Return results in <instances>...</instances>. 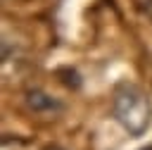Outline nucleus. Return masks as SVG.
<instances>
[{"instance_id":"f257e3e1","label":"nucleus","mask_w":152,"mask_h":150,"mask_svg":"<svg viewBox=\"0 0 152 150\" xmlns=\"http://www.w3.org/2000/svg\"><path fill=\"white\" fill-rule=\"evenodd\" d=\"M112 112L119 126L133 138L145 136L152 126V100L142 88L133 83H121L114 90Z\"/></svg>"},{"instance_id":"f03ea898","label":"nucleus","mask_w":152,"mask_h":150,"mask_svg":"<svg viewBox=\"0 0 152 150\" xmlns=\"http://www.w3.org/2000/svg\"><path fill=\"white\" fill-rule=\"evenodd\" d=\"M26 105H28V110H33V112H57V110L62 107L50 93L38 90V88L26 93Z\"/></svg>"}]
</instances>
